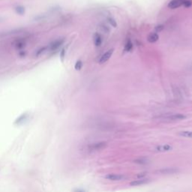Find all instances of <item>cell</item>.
Segmentation results:
<instances>
[{
    "label": "cell",
    "mask_w": 192,
    "mask_h": 192,
    "mask_svg": "<svg viewBox=\"0 0 192 192\" xmlns=\"http://www.w3.org/2000/svg\"><path fill=\"white\" fill-rule=\"evenodd\" d=\"M160 118L163 119L170 120V121H176V120H182L185 119L187 117L185 114L182 113H170V114H165V116L160 117Z\"/></svg>",
    "instance_id": "obj_1"
},
{
    "label": "cell",
    "mask_w": 192,
    "mask_h": 192,
    "mask_svg": "<svg viewBox=\"0 0 192 192\" xmlns=\"http://www.w3.org/2000/svg\"><path fill=\"white\" fill-rule=\"evenodd\" d=\"M107 143L106 142H98V143H95L90 144L89 146H88V149H89V151L93 152V151H98V150H101L103 149L107 146Z\"/></svg>",
    "instance_id": "obj_2"
},
{
    "label": "cell",
    "mask_w": 192,
    "mask_h": 192,
    "mask_svg": "<svg viewBox=\"0 0 192 192\" xmlns=\"http://www.w3.org/2000/svg\"><path fill=\"white\" fill-rule=\"evenodd\" d=\"M65 40L62 38L61 39H57V40H56V41H53V42L49 45L48 47V49L52 51H54V50H56L57 49H59L62 45H63V43H64Z\"/></svg>",
    "instance_id": "obj_3"
},
{
    "label": "cell",
    "mask_w": 192,
    "mask_h": 192,
    "mask_svg": "<svg viewBox=\"0 0 192 192\" xmlns=\"http://www.w3.org/2000/svg\"><path fill=\"white\" fill-rule=\"evenodd\" d=\"M179 169L178 168H163L161 170H158L156 171L157 173L163 174V175H168V174H175L179 172Z\"/></svg>",
    "instance_id": "obj_4"
},
{
    "label": "cell",
    "mask_w": 192,
    "mask_h": 192,
    "mask_svg": "<svg viewBox=\"0 0 192 192\" xmlns=\"http://www.w3.org/2000/svg\"><path fill=\"white\" fill-rule=\"evenodd\" d=\"M113 51H114L113 49H110V50H107V52H105V53L102 55L101 57L100 58V59H99L100 64H103V63H104V62H106L108 61L110 58L111 57L112 54L113 53Z\"/></svg>",
    "instance_id": "obj_5"
},
{
    "label": "cell",
    "mask_w": 192,
    "mask_h": 192,
    "mask_svg": "<svg viewBox=\"0 0 192 192\" xmlns=\"http://www.w3.org/2000/svg\"><path fill=\"white\" fill-rule=\"evenodd\" d=\"M184 2L185 0H171L168 4V8L170 9H176L181 5H183Z\"/></svg>",
    "instance_id": "obj_6"
},
{
    "label": "cell",
    "mask_w": 192,
    "mask_h": 192,
    "mask_svg": "<svg viewBox=\"0 0 192 192\" xmlns=\"http://www.w3.org/2000/svg\"><path fill=\"white\" fill-rule=\"evenodd\" d=\"M125 178V176L120 174H107L105 176V179L111 181H120Z\"/></svg>",
    "instance_id": "obj_7"
},
{
    "label": "cell",
    "mask_w": 192,
    "mask_h": 192,
    "mask_svg": "<svg viewBox=\"0 0 192 192\" xmlns=\"http://www.w3.org/2000/svg\"><path fill=\"white\" fill-rule=\"evenodd\" d=\"M151 180L150 179H140L138 180H134V181L131 182L130 183V185L131 186H138V185H145V184H147V183L150 182Z\"/></svg>",
    "instance_id": "obj_8"
},
{
    "label": "cell",
    "mask_w": 192,
    "mask_h": 192,
    "mask_svg": "<svg viewBox=\"0 0 192 192\" xmlns=\"http://www.w3.org/2000/svg\"><path fill=\"white\" fill-rule=\"evenodd\" d=\"M173 149V147L170 145H162V146H158L156 147V150L158 152H165L171 151Z\"/></svg>",
    "instance_id": "obj_9"
},
{
    "label": "cell",
    "mask_w": 192,
    "mask_h": 192,
    "mask_svg": "<svg viewBox=\"0 0 192 192\" xmlns=\"http://www.w3.org/2000/svg\"><path fill=\"white\" fill-rule=\"evenodd\" d=\"M158 38L159 36L156 32H152V33H150L149 35V36H148L147 40L150 43H155L158 40Z\"/></svg>",
    "instance_id": "obj_10"
},
{
    "label": "cell",
    "mask_w": 192,
    "mask_h": 192,
    "mask_svg": "<svg viewBox=\"0 0 192 192\" xmlns=\"http://www.w3.org/2000/svg\"><path fill=\"white\" fill-rule=\"evenodd\" d=\"M94 44L96 47H100L102 44V38L101 35L95 33L94 35Z\"/></svg>",
    "instance_id": "obj_11"
},
{
    "label": "cell",
    "mask_w": 192,
    "mask_h": 192,
    "mask_svg": "<svg viewBox=\"0 0 192 192\" xmlns=\"http://www.w3.org/2000/svg\"><path fill=\"white\" fill-rule=\"evenodd\" d=\"M133 49V44L131 42L130 39H128L125 43V47H124V51L125 52H130Z\"/></svg>",
    "instance_id": "obj_12"
},
{
    "label": "cell",
    "mask_w": 192,
    "mask_h": 192,
    "mask_svg": "<svg viewBox=\"0 0 192 192\" xmlns=\"http://www.w3.org/2000/svg\"><path fill=\"white\" fill-rule=\"evenodd\" d=\"M27 117L28 115L26 114V113H23V114L21 115V117H18V118L16 119V121H15V124H18V125L22 124L23 122H24L26 119H27Z\"/></svg>",
    "instance_id": "obj_13"
},
{
    "label": "cell",
    "mask_w": 192,
    "mask_h": 192,
    "mask_svg": "<svg viewBox=\"0 0 192 192\" xmlns=\"http://www.w3.org/2000/svg\"><path fill=\"white\" fill-rule=\"evenodd\" d=\"M134 162L136 163V164H138V165H146L147 164H149V160L146 158H138L136 159L134 161Z\"/></svg>",
    "instance_id": "obj_14"
},
{
    "label": "cell",
    "mask_w": 192,
    "mask_h": 192,
    "mask_svg": "<svg viewBox=\"0 0 192 192\" xmlns=\"http://www.w3.org/2000/svg\"><path fill=\"white\" fill-rule=\"evenodd\" d=\"M179 134L182 137H189V138H192V131H180Z\"/></svg>",
    "instance_id": "obj_15"
},
{
    "label": "cell",
    "mask_w": 192,
    "mask_h": 192,
    "mask_svg": "<svg viewBox=\"0 0 192 192\" xmlns=\"http://www.w3.org/2000/svg\"><path fill=\"white\" fill-rule=\"evenodd\" d=\"M107 22H108L110 24L111 26H113V27L116 28L117 26V21H115L114 19H113L112 17H107Z\"/></svg>",
    "instance_id": "obj_16"
},
{
    "label": "cell",
    "mask_w": 192,
    "mask_h": 192,
    "mask_svg": "<svg viewBox=\"0 0 192 192\" xmlns=\"http://www.w3.org/2000/svg\"><path fill=\"white\" fill-rule=\"evenodd\" d=\"M47 48L46 47L39 48L38 50H37V52L35 53V55H36V56H41L42 53H45V52L47 50Z\"/></svg>",
    "instance_id": "obj_17"
},
{
    "label": "cell",
    "mask_w": 192,
    "mask_h": 192,
    "mask_svg": "<svg viewBox=\"0 0 192 192\" xmlns=\"http://www.w3.org/2000/svg\"><path fill=\"white\" fill-rule=\"evenodd\" d=\"M15 10H16V12H17L18 14L23 15L25 13V9H24V8L23 7V6H17V7L15 8Z\"/></svg>",
    "instance_id": "obj_18"
},
{
    "label": "cell",
    "mask_w": 192,
    "mask_h": 192,
    "mask_svg": "<svg viewBox=\"0 0 192 192\" xmlns=\"http://www.w3.org/2000/svg\"><path fill=\"white\" fill-rule=\"evenodd\" d=\"M82 68H83V62H82V61H80V60H78V61L76 62L75 65H74V69L77 71H80L81 70Z\"/></svg>",
    "instance_id": "obj_19"
},
{
    "label": "cell",
    "mask_w": 192,
    "mask_h": 192,
    "mask_svg": "<svg viewBox=\"0 0 192 192\" xmlns=\"http://www.w3.org/2000/svg\"><path fill=\"white\" fill-rule=\"evenodd\" d=\"M164 28H165V26H163V25H158V26H157L155 28V30L156 32H161L164 29Z\"/></svg>",
    "instance_id": "obj_20"
},
{
    "label": "cell",
    "mask_w": 192,
    "mask_h": 192,
    "mask_svg": "<svg viewBox=\"0 0 192 192\" xmlns=\"http://www.w3.org/2000/svg\"><path fill=\"white\" fill-rule=\"evenodd\" d=\"M192 5V2L191 0H185V2L183 3V5L185 8H189Z\"/></svg>",
    "instance_id": "obj_21"
},
{
    "label": "cell",
    "mask_w": 192,
    "mask_h": 192,
    "mask_svg": "<svg viewBox=\"0 0 192 192\" xmlns=\"http://www.w3.org/2000/svg\"><path fill=\"white\" fill-rule=\"evenodd\" d=\"M25 47V43L24 42H21V41H19L18 43H17V45H16V47L18 48V49H21V48L24 47Z\"/></svg>",
    "instance_id": "obj_22"
},
{
    "label": "cell",
    "mask_w": 192,
    "mask_h": 192,
    "mask_svg": "<svg viewBox=\"0 0 192 192\" xmlns=\"http://www.w3.org/2000/svg\"><path fill=\"white\" fill-rule=\"evenodd\" d=\"M65 49H62L61 51V53H60V57H61V59L62 60H64V58H65Z\"/></svg>",
    "instance_id": "obj_23"
},
{
    "label": "cell",
    "mask_w": 192,
    "mask_h": 192,
    "mask_svg": "<svg viewBox=\"0 0 192 192\" xmlns=\"http://www.w3.org/2000/svg\"><path fill=\"white\" fill-rule=\"evenodd\" d=\"M101 29L104 32H109V29L107 28V26H105V25H101Z\"/></svg>",
    "instance_id": "obj_24"
},
{
    "label": "cell",
    "mask_w": 192,
    "mask_h": 192,
    "mask_svg": "<svg viewBox=\"0 0 192 192\" xmlns=\"http://www.w3.org/2000/svg\"><path fill=\"white\" fill-rule=\"evenodd\" d=\"M146 173H139L138 175H137V178H139V179H143V178L144 177V176H146Z\"/></svg>",
    "instance_id": "obj_25"
}]
</instances>
